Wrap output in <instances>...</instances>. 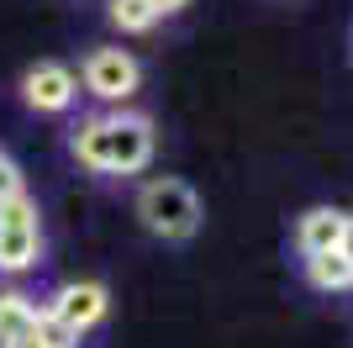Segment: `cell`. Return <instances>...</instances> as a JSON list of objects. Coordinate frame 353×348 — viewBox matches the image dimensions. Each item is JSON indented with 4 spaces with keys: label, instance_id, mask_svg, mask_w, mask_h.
I'll use <instances>...</instances> for the list:
<instances>
[{
    "label": "cell",
    "instance_id": "5bb4252c",
    "mask_svg": "<svg viewBox=\"0 0 353 348\" xmlns=\"http://www.w3.org/2000/svg\"><path fill=\"white\" fill-rule=\"evenodd\" d=\"M148 6H153L159 16H169V11H179V6H190V0H148Z\"/></svg>",
    "mask_w": 353,
    "mask_h": 348
},
{
    "label": "cell",
    "instance_id": "52a82bcc",
    "mask_svg": "<svg viewBox=\"0 0 353 348\" xmlns=\"http://www.w3.org/2000/svg\"><path fill=\"white\" fill-rule=\"evenodd\" d=\"M343 227H348V211L311 206L306 217H301V227H295V243H301V253H306V259H316V253H332V248L343 243Z\"/></svg>",
    "mask_w": 353,
    "mask_h": 348
},
{
    "label": "cell",
    "instance_id": "30bf717a",
    "mask_svg": "<svg viewBox=\"0 0 353 348\" xmlns=\"http://www.w3.org/2000/svg\"><path fill=\"white\" fill-rule=\"evenodd\" d=\"M16 348H79V333H69L63 322H53L48 311H37V327H32Z\"/></svg>",
    "mask_w": 353,
    "mask_h": 348
},
{
    "label": "cell",
    "instance_id": "7a4b0ae2",
    "mask_svg": "<svg viewBox=\"0 0 353 348\" xmlns=\"http://www.w3.org/2000/svg\"><path fill=\"white\" fill-rule=\"evenodd\" d=\"M137 217H143L148 232L159 238H190L201 227V195H195L185 180H148L137 190Z\"/></svg>",
    "mask_w": 353,
    "mask_h": 348
},
{
    "label": "cell",
    "instance_id": "8fae6325",
    "mask_svg": "<svg viewBox=\"0 0 353 348\" xmlns=\"http://www.w3.org/2000/svg\"><path fill=\"white\" fill-rule=\"evenodd\" d=\"M111 21H117L121 32H148L159 21V11H153L148 0H111Z\"/></svg>",
    "mask_w": 353,
    "mask_h": 348
},
{
    "label": "cell",
    "instance_id": "5b68a950",
    "mask_svg": "<svg viewBox=\"0 0 353 348\" xmlns=\"http://www.w3.org/2000/svg\"><path fill=\"white\" fill-rule=\"evenodd\" d=\"M43 311L53 322H63L69 333H85V327H95V322L105 317V285H95V280H74V285H63Z\"/></svg>",
    "mask_w": 353,
    "mask_h": 348
},
{
    "label": "cell",
    "instance_id": "3957f363",
    "mask_svg": "<svg viewBox=\"0 0 353 348\" xmlns=\"http://www.w3.org/2000/svg\"><path fill=\"white\" fill-rule=\"evenodd\" d=\"M43 253V227H37V201L16 195V201L0 206V269L6 275H21L32 269Z\"/></svg>",
    "mask_w": 353,
    "mask_h": 348
},
{
    "label": "cell",
    "instance_id": "7c38bea8",
    "mask_svg": "<svg viewBox=\"0 0 353 348\" xmlns=\"http://www.w3.org/2000/svg\"><path fill=\"white\" fill-rule=\"evenodd\" d=\"M16 195H27V190H21V169L11 164V153H0V206L16 201Z\"/></svg>",
    "mask_w": 353,
    "mask_h": 348
},
{
    "label": "cell",
    "instance_id": "277c9868",
    "mask_svg": "<svg viewBox=\"0 0 353 348\" xmlns=\"http://www.w3.org/2000/svg\"><path fill=\"white\" fill-rule=\"evenodd\" d=\"M137 85H143V69H137L132 53H121V48H95V53L85 58V90L90 95H101V101H127Z\"/></svg>",
    "mask_w": 353,
    "mask_h": 348
},
{
    "label": "cell",
    "instance_id": "9c48e42d",
    "mask_svg": "<svg viewBox=\"0 0 353 348\" xmlns=\"http://www.w3.org/2000/svg\"><path fill=\"white\" fill-rule=\"evenodd\" d=\"M306 280H311L316 290H353V264L343 259L338 248H332V253L306 259Z\"/></svg>",
    "mask_w": 353,
    "mask_h": 348
},
{
    "label": "cell",
    "instance_id": "ba28073f",
    "mask_svg": "<svg viewBox=\"0 0 353 348\" xmlns=\"http://www.w3.org/2000/svg\"><path fill=\"white\" fill-rule=\"evenodd\" d=\"M32 327H37V306H32L21 290H0V338L16 348Z\"/></svg>",
    "mask_w": 353,
    "mask_h": 348
},
{
    "label": "cell",
    "instance_id": "4fadbf2b",
    "mask_svg": "<svg viewBox=\"0 0 353 348\" xmlns=\"http://www.w3.org/2000/svg\"><path fill=\"white\" fill-rule=\"evenodd\" d=\"M338 253L353 264V217H348V227H343V243H338Z\"/></svg>",
    "mask_w": 353,
    "mask_h": 348
},
{
    "label": "cell",
    "instance_id": "8992f818",
    "mask_svg": "<svg viewBox=\"0 0 353 348\" xmlns=\"http://www.w3.org/2000/svg\"><path fill=\"white\" fill-rule=\"evenodd\" d=\"M21 95H27V106H37V111H69L74 95H79V79H74V69H63V64H37V69H27V79H21Z\"/></svg>",
    "mask_w": 353,
    "mask_h": 348
},
{
    "label": "cell",
    "instance_id": "6da1fadb",
    "mask_svg": "<svg viewBox=\"0 0 353 348\" xmlns=\"http://www.w3.org/2000/svg\"><path fill=\"white\" fill-rule=\"evenodd\" d=\"M74 153L85 169L137 174L153 159V122L148 116H90L74 132Z\"/></svg>",
    "mask_w": 353,
    "mask_h": 348
}]
</instances>
